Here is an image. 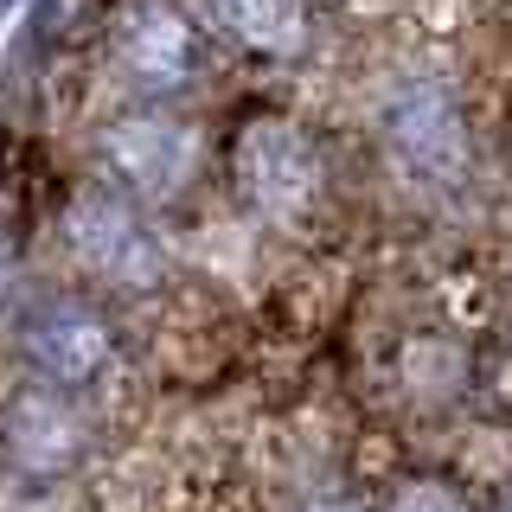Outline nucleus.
<instances>
[{
	"mask_svg": "<svg viewBox=\"0 0 512 512\" xmlns=\"http://www.w3.org/2000/svg\"><path fill=\"white\" fill-rule=\"evenodd\" d=\"M103 160L141 199H180L199 173V135L160 109H135V116L103 128Z\"/></svg>",
	"mask_w": 512,
	"mask_h": 512,
	"instance_id": "3",
	"label": "nucleus"
},
{
	"mask_svg": "<svg viewBox=\"0 0 512 512\" xmlns=\"http://www.w3.org/2000/svg\"><path fill=\"white\" fill-rule=\"evenodd\" d=\"M384 512H468V500H461V487H448V480H404Z\"/></svg>",
	"mask_w": 512,
	"mask_h": 512,
	"instance_id": "9",
	"label": "nucleus"
},
{
	"mask_svg": "<svg viewBox=\"0 0 512 512\" xmlns=\"http://www.w3.org/2000/svg\"><path fill=\"white\" fill-rule=\"evenodd\" d=\"M116 52L122 71L148 90H180L192 71H199V32H192L186 13L160 7V0H141L135 13L116 32Z\"/></svg>",
	"mask_w": 512,
	"mask_h": 512,
	"instance_id": "7",
	"label": "nucleus"
},
{
	"mask_svg": "<svg viewBox=\"0 0 512 512\" xmlns=\"http://www.w3.org/2000/svg\"><path fill=\"white\" fill-rule=\"evenodd\" d=\"M20 346H26V365H32L45 384H90L109 359H116L109 327H103L90 308H71V301L32 308Z\"/></svg>",
	"mask_w": 512,
	"mask_h": 512,
	"instance_id": "5",
	"label": "nucleus"
},
{
	"mask_svg": "<svg viewBox=\"0 0 512 512\" xmlns=\"http://www.w3.org/2000/svg\"><path fill=\"white\" fill-rule=\"evenodd\" d=\"M64 250L77 269H90L109 288H148L160 282V244L154 231L109 192H77L64 205Z\"/></svg>",
	"mask_w": 512,
	"mask_h": 512,
	"instance_id": "2",
	"label": "nucleus"
},
{
	"mask_svg": "<svg viewBox=\"0 0 512 512\" xmlns=\"http://www.w3.org/2000/svg\"><path fill=\"white\" fill-rule=\"evenodd\" d=\"M231 173H237V199L269 224H301L327 192L320 148L295 122H250L231 148Z\"/></svg>",
	"mask_w": 512,
	"mask_h": 512,
	"instance_id": "1",
	"label": "nucleus"
},
{
	"mask_svg": "<svg viewBox=\"0 0 512 512\" xmlns=\"http://www.w3.org/2000/svg\"><path fill=\"white\" fill-rule=\"evenodd\" d=\"M199 13L256 58H295L308 45V0H199Z\"/></svg>",
	"mask_w": 512,
	"mask_h": 512,
	"instance_id": "8",
	"label": "nucleus"
},
{
	"mask_svg": "<svg viewBox=\"0 0 512 512\" xmlns=\"http://www.w3.org/2000/svg\"><path fill=\"white\" fill-rule=\"evenodd\" d=\"M84 416L64 404L58 391H26L7 404V423H0V448L20 474H64L84 455Z\"/></svg>",
	"mask_w": 512,
	"mask_h": 512,
	"instance_id": "6",
	"label": "nucleus"
},
{
	"mask_svg": "<svg viewBox=\"0 0 512 512\" xmlns=\"http://www.w3.org/2000/svg\"><path fill=\"white\" fill-rule=\"evenodd\" d=\"M308 512H352L346 500H320V506H308Z\"/></svg>",
	"mask_w": 512,
	"mask_h": 512,
	"instance_id": "10",
	"label": "nucleus"
},
{
	"mask_svg": "<svg viewBox=\"0 0 512 512\" xmlns=\"http://www.w3.org/2000/svg\"><path fill=\"white\" fill-rule=\"evenodd\" d=\"M384 141H391V160L416 186H455L468 173V122H461L455 96H442L429 84H416L391 103Z\"/></svg>",
	"mask_w": 512,
	"mask_h": 512,
	"instance_id": "4",
	"label": "nucleus"
},
{
	"mask_svg": "<svg viewBox=\"0 0 512 512\" xmlns=\"http://www.w3.org/2000/svg\"><path fill=\"white\" fill-rule=\"evenodd\" d=\"M493 512H512V493H506V500H500V506H493Z\"/></svg>",
	"mask_w": 512,
	"mask_h": 512,
	"instance_id": "11",
	"label": "nucleus"
}]
</instances>
